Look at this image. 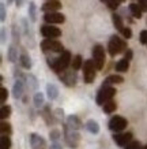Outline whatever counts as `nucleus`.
I'll return each mask as SVG.
<instances>
[{"instance_id":"1a4fd4ad","label":"nucleus","mask_w":147,"mask_h":149,"mask_svg":"<svg viewBox=\"0 0 147 149\" xmlns=\"http://www.w3.org/2000/svg\"><path fill=\"white\" fill-rule=\"evenodd\" d=\"M41 34H42L45 38H57V37L61 36V30H60L59 27L48 23V25L41 26Z\"/></svg>"},{"instance_id":"4be33fe9","label":"nucleus","mask_w":147,"mask_h":149,"mask_svg":"<svg viewBox=\"0 0 147 149\" xmlns=\"http://www.w3.org/2000/svg\"><path fill=\"white\" fill-rule=\"evenodd\" d=\"M128 68H129V60L128 59H121V60H119L116 63V71L119 72H125V71H128Z\"/></svg>"},{"instance_id":"c756f323","label":"nucleus","mask_w":147,"mask_h":149,"mask_svg":"<svg viewBox=\"0 0 147 149\" xmlns=\"http://www.w3.org/2000/svg\"><path fill=\"white\" fill-rule=\"evenodd\" d=\"M29 18L31 19V22H36L37 21V7L33 1L29 3Z\"/></svg>"},{"instance_id":"72a5a7b5","label":"nucleus","mask_w":147,"mask_h":149,"mask_svg":"<svg viewBox=\"0 0 147 149\" xmlns=\"http://www.w3.org/2000/svg\"><path fill=\"white\" fill-rule=\"evenodd\" d=\"M0 131H1V134H7V136H10V134L12 133L11 125L7 123V122H1L0 123Z\"/></svg>"},{"instance_id":"7ed1b4c3","label":"nucleus","mask_w":147,"mask_h":149,"mask_svg":"<svg viewBox=\"0 0 147 149\" xmlns=\"http://www.w3.org/2000/svg\"><path fill=\"white\" fill-rule=\"evenodd\" d=\"M116 95V89L112 88L109 85H104L97 93V97H95V101H97L98 105H104L105 103H108L109 100H112Z\"/></svg>"},{"instance_id":"de8ad7c7","label":"nucleus","mask_w":147,"mask_h":149,"mask_svg":"<svg viewBox=\"0 0 147 149\" xmlns=\"http://www.w3.org/2000/svg\"><path fill=\"white\" fill-rule=\"evenodd\" d=\"M15 4H17V7H21L23 4V0H15Z\"/></svg>"},{"instance_id":"4468645a","label":"nucleus","mask_w":147,"mask_h":149,"mask_svg":"<svg viewBox=\"0 0 147 149\" xmlns=\"http://www.w3.org/2000/svg\"><path fill=\"white\" fill-rule=\"evenodd\" d=\"M23 92H25V79L18 78L12 86V96L15 99H21L23 96Z\"/></svg>"},{"instance_id":"8fccbe9b","label":"nucleus","mask_w":147,"mask_h":149,"mask_svg":"<svg viewBox=\"0 0 147 149\" xmlns=\"http://www.w3.org/2000/svg\"><path fill=\"white\" fill-rule=\"evenodd\" d=\"M101 1H102V3H108V0H101Z\"/></svg>"},{"instance_id":"2f4dec72","label":"nucleus","mask_w":147,"mask_h":149,"mask_svg":"<svg viewBox=\"0 0 147 149\" xmlns=\"http://www.w3.org/2000/svg\"><path fill=\"white\" fill-rule=\"evenodd\" d=\"M49 138H50V141H53V142H57V141L61 138V131L57 130V129L50 130L49 131Z\"/></svg>"},{"instance_id":"ea45409f","label":"nucleus","mask_w":147,"mask_h":149,"mask_svg":"<svg viewBox=\"0 0 147 149\" xmlns=\"http://www.w3.org/2000/svg\"><path fill=\"white\" fill-rule=\"evenodd\" d=\"M139 40H140L142 44H147V30H142V32H140Z\"/></svg>"},{"instance_id":"412c9836","label":"nucleus","mask_w":147,"mask_h":149,"mask_svg":"<svg viewBox=\"0 0 147 149\" xmlns=\"http://www.w3.org/2000/svg\"><path fill=\"white\" fill-rule=\"evenodd\" d=\"M129 11H131V14H132V17H134V18H138V19L142 18L143 10L140 8V6H139V4H136V3L129 4Z\"/></svg>"},{"instance_id":"b1692460","label":"nucleus","mask_w":147,"mask_h":149,"mask_svg":"<svg viewBox=\"0 0 147 149\" xmlns=\"http://www.w3.org/2000/svg\"><path fill=\"white\" fill-rule=\"evenodd\" d=\"M33 101H34V105H36L37 108H41V107L45 104V96H44V93H41V92H36Z\"/></svg>"},{"instance_id":"e433bc0d","label":"nucleus","mask_w":147,"mask_h":149,"mask_svg":"<svg viewBox=\"0 0 147 149\" xmlns=\"http://www.w3.org/2000/svg\"><path fill=\"white\" fill-rule=\"evenodd\" d=\"M108 7L110 10H117L120 6V0H108Z\"/></svg>"},{"instance_id":"09e8293b","label":"nucleus","mask_w":147,"mask_h":149,"mask_svg":"<svg viewBox=\"0 0 147 149\" xmlns=\"http://www.w3.org/2000/svg\"><path fill=\"white\" fill-rule=\"evenodd\" d=\"M12 1H14V0H7V4H11Z\"/></svg>"},{"instance_id":"aec40b11","label":"nucleus","mask_w":147,"mask_h":149,"mask_svg":"<svg viewBox=\"0 0 147 149\" xmlns=\"http://www.w3.org/2000/svg\"><path fill=\"white\" fill-rule=\"evenodd\" d=\"M124 82V78L121 75H117V74H113V75H109V77L105 79L104 85H113V84H123Z\"/></svg>"},{"instance_id":"ddd939ff","label":"nucleus","mask_w":147,"mask_h":149,"mask_svg":"<svg viewBox=\"0 0 147 149\" xmlns=\"http://www.w3.org/2000/svg\"><path fill=\"white\" fill-rule=\"evenodd\" d=\"M30 145L33 149H46V142L41 136L33 133L30 134Z\"/></svg>"},{"instance_id":"f8f14e48","label":"nucleus","mask_w":147,"mask_h":149,"mask_svg":"<svg viewBox=\"0 0 147 149\" xmlns=\"http://www.w3.org/2000/svg\"><path fill=\"white\" fill-rule=\"evenodd\" d=\"M113 141L119 146H125V145L132 141V133H116L113 136Z\"/></svg>"},{"instance_id":"cd10ccee","label":"nucleus","mask_w":147,"mask_h":149,"mask_svg":"<svg viewBox=\"0 0 147 149\" xmlns=\"http://www.w3.org/2000/svg\"><path fill=\"white\" fill-rule=\"evenodd\" d=\"M11 148V140L10 136L7 134H1L0 137V149H10Z\"/></svg>"},{"instance_id":"a211bd4d","label":"nucleus","mask_w":147,"mask_h":149,"mask_svg":"<svg viewBox=\"0 0 147 149\" xmlns=\"http://www.w3.org/2000/svg\"><path fill=\"white\" fill-rule=\"evenodd\" d=\"M85 127H86V130L89 131V133H91V134H98V133H99V125H98V122L94 120V119L87 120Z\"/></svg>"},{"instance_id":"bb28decb","label":"nucleus","mask_w":147,"mask_h":149,"mask_svg":"<svg viewBox=\"0 0 147 149\" xmlns=\"http://www.w3.org/2000/svg\"><path fill=\"white\" fill-rule=\"evenodd\" d=\"M117 108V104L116 101H113V100H109L108 103L104 104V112L105 113H112V112H115Z\"/></svg>"},{"instance_id":"c9c22d12","label":"nucleus","mask_w":147,"mask_h":149,"mask_svg":"<svg viewBox=\"0 0 147 149\" xmlns=\"http://www.w3.org/2000/svg\"><path fill=\"white\" fill-rule=\"evenodd\" d=\"M7 99H8V91H7L6 88L1 86V88H0V103L4 104Z\"/></svg>"},{"instance_id":"7c9ffc66","label":"nucleus","mask_w":147,"mask_h":149,"mask_svg":"<svg viewBox=\"0 0 147 149\" xmlns=\"http://www.w3.org/2000/svg\"><path fill=\"white\" fill-rule=\"evenodd\" d=\"M71 64H72V70H79L82 66H83V60H82V56L80 55H76L75 58L72 59V62H71Z\"/></svg>"},{"instance_id":"79ce46f5","label":"nucleus","mask_w":147,"mask_h":149,"mask_svg":"<svg viewBox=\"0 0 147 149\" xmlns=\"http://www.w3.org/2000/svg\"><path fill=\"white\" fill-rule=\"evenodd\" d=\"M6 41H7V30H6V27L1 29V44H6Z\"/></svg>"},{"instance_id":"a878e982","label":"nucleus","mask_w":147,"mask_h":149,"mask_svg":"<svg viewBox=\"0 0 147 149\" xmlns=\"http://www.w3.org/2000/svg\"><path fill=\"white\" fill-rule=\"evenodd\" d=\"M112 21H113V25H115V27H116L119 32H121V30L124 29L123 19H121V17L119 15V14H113V15H112Z\"/></svg>"},{"instance_id":"f257e3e1","label":"nucleus","mask_w":147,"mask_h":149,"mask_svg":"<svg viewBox=\"0 0 147 149\" xmlns=\"http://www.w3.org/2000/svg\"><path fill=\"white\" fill-rule=\"evenodd\" d=\"M71 62L72 59H71V52L70 51H63L61 55L56 59H48V64L57 74H61L63 71H66L68 68V66L71 64Z\"/></svg>"},{"instance_id":"393cba45","label":"nucleus","mask_w":147,"mask_h":149,"mask_svg":"<svg viewBox=\"0 0 147 149\" xmlns=\"http://www.w3.org/2000/svg\"><path fill=\"white\" fill-rule=\"evenodd\" d=\"M7 58L11 63H15L17 60H18V49L15 48L14 45H11L8 48V52H7Z\"/></svg>"},{"instance_id":"6ab92c4d","label":"nucleus","mask_w":147,"mask_h":149,"mask_svg":"<svg viewBox=\"0 0 147 149\" xmlns=\"http://www.w3.org/2000/svg\"><path fill=\"white\" fill-rule=\"evenodd\" d=\"M46 96H48L49 100H56L59 96V89L57 86L53 85V84H48L46 85Z\"/></svg>"},{"instance_id":"c03bdc74","label":"nucleus","mask_w":147,"mask_h":149,"mask_svg":"<svg viewBox=\"0 0 147 149\" xmlns=\"http://www.w3.org/2000/svg\"><path fill=\"white\" fill-rule=\"evenodd\" d=\"M132 55H134L132 49H127V51H125V54H124V58L128 59V60H131V59H132Z\"/></svg>"},{"instance_id":"f03ea898","label":"nucleus","mask_w":147,"mask_h":149,"mask_svg":"<svg viewBox=\"0 0 147 149\" xmlns=\"http://www.w3.org/2000/svg\"><path fill=\"white\" fill-rule=\"evenodd\" d=\"M108 49H109V54L112 56H116L121 52H125L128 48H127V42L123 38H120L119 36H112L109 40V44H108Z\"/></svg>"},{"instance_id":"49530a36","label":"nucleus","mask_w":147,"mask_h":149,"mask_svg":"<svg viewBox=\"0 0 147 149\" xmlns=\"http://www.w3.org/2000/svg\"><path fill=\"white\" fill-rule=\"evenodd\" d=\"M63 113H64V112H63V109H60V108L56 109V116H57L59 119H63V118H64V115H63Z\"/></svg>"},{"instance_id":"6e6552de","label":"nucleus","mask_w":147,"mask_h":149,"mask_svg":"<svg viewBox=\"0 0 147 149\" xmlns=\"http://www.w3.org/2000/svg\"><path fill=\"white\" fill-rule=\"evenodd\" d=\"M127 125H128L127 119L123 118V116H119V115L113 116L110 120H109V123H108L109 129H110L112 131H115V133H120V131H123L125 127H127Z\"/></svg>"},{"instance_id":"58836bf2","label":"nucleus","mask_w":147,"mask_h":149,"mask_svg":"<svg viewBox=\"0 0 147 149\" xmlns=\"http://www.w3.org/2000/svg\"><path fill=\"white\" fill-rule=\"evenodd\" d=\"M121 34L124 36V38H127V40H128V38H131V37H132V30H131L129 27H124V29L121 30Z\"/></svg>"},{"instance_id":"423d86ee","label":"nucleus","mask_w":147,"mask_h":149,"mask_svg":"<svg viewBox=\"0 0 147 149\" xmlns=\"http://www.w3.org/2000/svg\"><path fill=\"white\" fill-rule=\"evenodd\" d=\"M93 60L95 63L97 70H102L104 64H105V49H104L102 45L95 44L93 47Z\"/></svg>"},{"instance_id":"9d476101","label":"nucleus","mask_w":147,"mask_h":149,"mask_svg":"<svg viewBox=\"0 0 147 149\" xmlns=\"http://www.w3.org/2000/svg\"><path fill=\"white\" fill-rule=\"evenodd\" d=\"M60 81L67 86H75L78 77H76V70H66L60 74Z\"/></svg>"},{"instance_id":"37998d69","label":"nucleus","mask_w":147,"mask_h":149,"mask_svg":"<svg viewBox=\"0 0 147 149\" xmlns=\"http://www.w3.org/2000/svg\"><path fill=\"white\" fill-rule=\"evenodd\" d=\"M138 4L140 6V8H142L143 11L147 10V0H138Z\"/></svg>"},{"instance_id":"39448f33","label":"nucleus","mask_w":147,"mask_h":149,"mask_svg":"<svg viewBox=\"0 0 147 149\" xmlns=\"http://www.w3.org/2000/svg\"><path fill=\"white\" fill-rule=\"evenodd\" d=\"M41 49L44 52H63V44L60 41L55 40V38H45L41 41Z\"/></svg>"},{"instance_id":"f704fd0d","label":"nucleus","mask_w":147,"mask_h":149,"mask_svg":"<svg viewBox=\"0 0 147 149\" xmlns=\"http://www.w3.org/2000/svg\"><path fill=\"white\" fill-rule=\"evenodd\" d=\"M124 149H143V146L138 141H131V142H128V144L125 145Z\"/></svg>"},{"instance_id":"0eeeda50","label":"nucleus","mask_w":147,"mask_h":149,"mask_svg":"<svg viewBox=\"0 0 147 149\" xmlns=\"http://www.w3.org/2000/svg\"><path fill=\"white\" fill-rule=\"evenodd\" d=\"M95 63L94 60H86L83 63V77L86 84H91L95 79Z\"/></svg>"},{"instance_id":"4c0bfd02","label":"nucleus","mask_w":147,"mask_h":149,"mask_svg":"<svg viewBox=\"0 0 147 149\" xmlns=\"http://www.w3.org/2000/svg\"><path fill=\"white\" fill-rule=\"evenodd\" d=\"M12 38L15 44H19V30H18V27H17V25L12 26Z\"/></svg>"},{"instance_id":"c85d7f7f","label":"nucleus","mask_w":147,"mask_h":149,"mask_svg":"<svg viewBox=\"0 0 147 149\" xmlns=\"http://www.w3.org/2000/svg\"><path fill=\"white\" fill-rule=\"evenodd\" d=\"M26 81H27V86H29V89H31V91H36L37 88H38V81H37V78L34 77V75L29 74V75L26 77Z\"/></svg>"},{"instance_id":"a19ab883","label":"nucleus","mask_w":147,"mask_h":149,"mask_svg":"<svg viewBox=\"0 0 147 149\" xmlns=\"http://www.w3.org/2000/svg\"><path fill=\"white\" fill-rule=\"evenodd\" d=\"M0 11H1L0 21H1V22H4L6 21V6H4V3H1V4H0Z\"/></svg>"},{"instance_id":"473e14b6","label":"nucleus","mask_w":147,"mask_h":149,"mask_svg":"<svg viewBox=\"0 0 147 149\" xmlns=\"http://www.w3.org/2000/svg\"><path fill=\"white\" fill-rule=\"evenodd\" d=\"M11 115V107L10 105H1V109H0V118L4 120Z\"/></svg>"},{"instance_id":"603ef678","label":"nucleus","mask_w":147,"mask_h":149,"mask_svg":"<svg viewBox=\"0 0 147 149\" xmlns=\"http://www.w3.org/2000/svg\"><path fill=\"white\" fill-rule=\"evenodd\" d=\"M143 149H147V146H144V148H143Z\"/></svg>"},{"instance_id":"5701e85b","label":"nucleus","mask_w":147,"mask_h":149,"mask_svg":"<svg viewBox=\"0 0 147 149\" xmlns=\"http://www.w3.org/2000/svg\"><path fill=\"white\" fill-rule=\"evenodd\" d=\"M19 62H21V66H22L23 68H26V70H30L31 68V59H30V56L27 54H25V52L21 55Z\"/></svg>"},{"instance_id":"3c124183","label":"nucleus","mask_w":147,"mask_h":149,"mask_svg":"<svg viewBox=\"0 0 147 149\" xmlns=\"http://www.w3.org/2000/svg\"><path fill=\"white\" fill-rule=\"evenodd\" d=\"M123 1H125V0H120V3H123Z\"/></svg>"},{"instance_id":"f3484780","label":"nucleus","mask_w":147,"mask_h":149,"mask_svg":"<svg viewBox=\"0 0 147 149\" xmlns=\"http://www.w3.org/2000/svg\"><path fill=\"white\" fill-rule=\"evenodd\" d=\"M22 25H23V33L26 36L27 41H30V47H34V37H33V32H31V27L29 26V23L25 18L22 19Z\"/></svg>"},{"instance_id":"dca6fc26","label":"nucleus","mask_w":147,"mask_h":149,"mask_svg":"<svg viewBox=\"0 0 147 149\" xmlns=\"http://www.w3.org/2000/svg\"><path fill=\"white\" fill-rule=\"evenodd\" d=\"M66 125H67L68 127L74 129V130H79L80 127L83 126V125H82V122H80V119L76 116V115H70V116L67 118V122H66Z\"/></svg>"},{"instance_id":"a18cd8bd","label":"nucleus","mask_w":147,"mask_h":149,"mask_svg":"<svg viewBox=\"0 0 147 149\" xmlns=\"http://www.w3.org/2000/svg\"><path fill=\"white\" fill-rule=\"evenodd\" d=\"M49 149H63V146L59 142H53V144H50V148Z\"/></svg>"},{"instance_id":"9b49d317","label":"nucleus","mask_w":147,"mask_h":149,"mask_svg":"<svg viewBox=\"0 0 147 149\" xmlns=\"http://www.w3.org/2000/svg\"><path fill=\"white\" fill-rule=\"evenodd\" d=\"M44 21L49 25H59V23H63L66 21V17L63 14L57 13V11H53V13H45L44 15Z\"/></svg>"},{"instance_id":"20e7f679","label":"nucleus","mask_w":147,"mask_h":149,"mask_svg":"<svg viewBox=\"0 0 147 149\" xmlns=\"http://www.w3.org/2000/svg\"><path fill=\"white\" fill-rule=\"evenodd\" d=\"M64 140L70 148H76L80 142V134L79 130H74L67 125H64Z\"/></svg>"},{"instance_id":"2eb2a0df","label":"nucleus","mask_w":147,"mask_h":149,"mask_svg":"<svg viewBox=\"0 0 147 149\" xmlns=\"http://www.w3.org/2000/svg\"><path fill=\"white\" fill-rule=\"evenodd\" d=\"M60 8H61V3L57 0H48L41 7V10L45 13H53V11H59Z\"/></svg>"}]
</instances>
